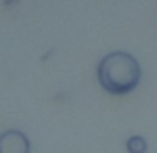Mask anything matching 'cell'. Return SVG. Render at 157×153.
Instances as JSON below:
<instances>
[{"mask_svg":"<svg viewBox=\"0 0 157 153\" xmlns=\"http://www.w3.org/2000/svg\"><path fill=\"white\" fill-rule=\"evenodd\" d=\"M125 147H127V153H145L147 151V141L141 135H133L127 139Z\"/></svg>","mask_w":157,"mask_h":153,"instance_id":"cell-3","label":"cell"},{"mask_svg":"<svg viewBox=\"0 0 157 153\" xmlns=\"http://www.w3.org/2000/svg\"><path fill=\"white\" fill-rule=\"evenodd\" d=\"M99 85L111 95H127L135 91L141 81V67L129 52L117 51L101 59L97 67Z\"/></svg>","mask_w":157,"mask_h":153,"instance_id":"cell-1","label":"cell"},{"mask_svg":"<svg viewBox=\"0 0 157 153\" xmlns=\"http://www.w3.org/2000/svg\"><path fill=\"white\" fill-rule=\"evenodd\" d=\"M0 153H30V141L22 131L8 129L0 135Z\"/></svg>","mask_w":157,"mask_h":153,"instance_id":"cell-2","label":"cell"}]
</instances>
